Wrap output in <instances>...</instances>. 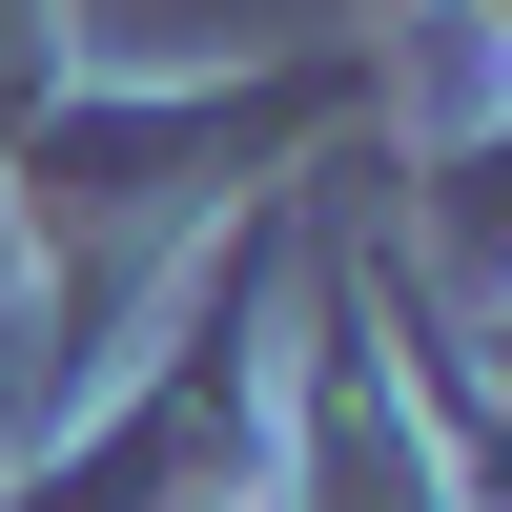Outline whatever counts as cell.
Wrapping results in <instances>:
<instances>
[{
    "mask_svg": "<svg viewBox=\"0 0 512 512\" xmlns=\"http://www.w3.org/2000/svg\"><path fill=\"white\" fill-rule=\"evenodd\" d=\"M246 390H267V328H246V287H226V308L164 328V369L103 410V431L41 451L0 512H205V492H226V451H246Z\"/></svg>",
    "mask_w": 512,
    "mask_h": 512,
    "instance_id": "obj_2",
    "label": "cell"
},
{
    "mask_svg": "<svg viewBox=\"0 0 512 512\" xmlns=\"http://www.w3.org/2000/svg\"><path fill=\"white\" fill-rule=\"evenodd\" d=\"M62 103V0H0V144Z\"/></svg>",
    "mask_w": 512,
    "mask_h": 512,
    "instance_id": "obj_4",
    "label": "cell"
},
{
    "mask_svg": "<svg viewBox=\"0 0 512 512\" xmlns=\"http://www.w3.org/2000/svg\"><path fill=\"white\" fill-rule=\"evenodd\" d=\"M349 103V62H308V82H246V103H41L21 144H0V185H21V226L62 246V226H164V205H205L226 164H267V144H308V123Z\"/></svg>",
    "mask_w": 512,
    "mask_h": 512,
    "instance_id": "obj_1",
    "label": "cell"
},
{
    "mask_svg": "<svg viewBox=\"0 0 512 512\" xmlns=\"http://www.w3.org/2000/svg\"><path fill=\"white\" fill-rule=\"evenodd\" d=\"M287 512H472V492H451V451L410 431L390 369L328 349V369H308V472H287Z\"/></svg>",
    "mask_w": 512,
    "mask_h": 512,
    "instance_id": "obj_3",
    "label": "cell"
}]
</instances>
